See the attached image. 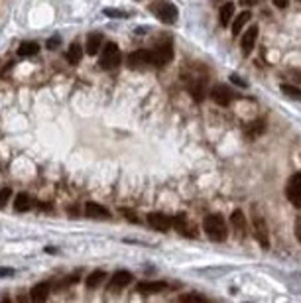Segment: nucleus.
Instances as JSON below:
<instances>
[{
    "label": "nucleus",
    "mask_w": 301,
    "mask_h": 303,
    "mask_svg": "<svg viewBox=\"0 0 301 303\" xmlns=\"http://www.w3.org/2000/svg\"><path fill=\"white\" fill-rule=\"evenodd\" d=\"M203 230H205V234H207L213 242H225V240H226V234H228L225 219H223L221 215H217V213L207 215V217L203 219Z\"/></svg>",
    "instance_id": "obj_1"
},
{
    "label": "nucleus",
    "mask_w": 301,
    "mask_h": 303,
    "mask_svg": "<svg viewBox=\"0 0 301 303\" xmlns=\"http://www.w3.org/2000/svg\"><path fill=\"white\" fill-rule=\"evenodd\" d=\"M120 50L114 42H106L104 48H102V53H100V59H99V67L110 71V69H116L120 65Z\"/></svg>",
    "instance_id": "obj_2"
},
{
    "label": "nucleus",
    "mask_w": 301,
    "mask_h": 303,
    "mask_svg": "<svg viewBox=\"0 0 301 303\" xmlns=\"http://www.w3.org/2000/svg\"><path fill=\"white\" fill-rule=\"evenodd\" d=\"M150 10L165 24H173L177 20V8L167 0H157L150 6Z\"/></svg>",
    "instance_id": "obj_3"
},
{
    "label": "nucleus",
    "mask_w": 301,
    "mask_h": 303,
    "mask_svg": "<svg viewBox=\"0 0 301 303\" xmlns=\"http://www.w3.org/2000/svg\"><path fill=\"white\" fill-rule=\"evenodd\" d=\"M150 51H151L153 65H157V67H163V65H167V63L173 59V46H171V40H165V42L155 44V48Z\"/></svg>",
    "instance_id": "obj_4"
},
{
    "label": "nucleus",
    "mask_w": 301,
    "mask_h": 303,
    "mask_svg": "<svg viewBox=\"0 0 301 303\" xmlns=\"http://www.w3.org/2000/svg\"><path fill=\"white\" fill-rule=\"evenodd\" d=\"M252 225H254V234H256V240L262 244V248H270V234H268V227H266V221L264 217L254 209V215H252Z\"/></svg>",
    "instance_id": "obj_5"
},
{
    "label": "nucleus",
    "mask_w": 301,
    "mask_h": 303,
    "mask_svg": "<svg viewBox=\"0 0 301 303\" xmlns=\"http://www.w3.org/2000/svg\"><path fill=\"white\" fill-rule=\"evenodd\" d=\"M171 227H175V230L187 238H195L197 236V227L185 217V215H177L175 219H171Z\"/></svg>",
    "instance_id": "obj_6"
},
{
    "label": "nucleus",
    "mask_w": 301,
    "mask_h": 303,
    "mask_svg": "<svg viewBox=\"0 0 301 303\" xmlns=\"http://www.w3.org/2000/svg\"><path fill=\"white\" fill-rule=\"evenodd\" d=\"M148 65H153L150 50H138L130 53V57H128V67L130 69H144Z\"/></svg>",
    "instance_id": "obj_7"
},
{
    "label": "nucleus",
    "mask_w": 301,
    "mask_h": 303,
    "mask_svg": "<svg viewBox=\"0 0 301 303\" xmlns=\"http://www.w3.org/2000/svg\"><path fill=\"white\" fill-rule=\"evenodd\" d=\"M286 195L296 207L301 209V173H296L290 177V181L286 185Z\"/></svg>",
    "instance_id": "obj_8"
},
{
    "label": "nucleus",
    "mask_w": 301,
    "mask_h": 303,
    "mask_svg": "<svg viewBox=\"0 0 301 303\" xmlns=\"http://www.w3.org/2000/svg\"><path fill=\"white\" fill-rule=\"evenodd\" d=\"M146 221H148V225L151 228L157 230V232H165V230L171 228V219L167 215H163V213H150L146 217Z\"/></svg>",
    "instance_id": "obj_9"
},
{
    "label": "nucleus",
    "mask_w": 301,
    "mask_h": 303,
    "mask_svg": "<svg viewBox=\"0 0 301 303\" xmlns=\"http://www.w3.org/2000/svg\"><path fill=\"white\" fill-rule=\"evenodd\" d=\"M211 99L217 102L219 106H228L232 101V93L226 85H217L211 89Z\"/></svg>",
    "instance_id": "obj_10"
},
{
    "label": "nucleus",
    "mask_w": 301,
    "mask_h": 303,
    "mask_svg": "<svg viewBox=\"0 0 301 303\" xmlns=\"http://www.w3.org/2000/svg\"><path fill=\"white\" fill-rule=\"evenodd\" d=\"M256 40H258V26H250L242 34V40H240V51H242V55H250L252 50H254Z\"/></svg>",
    "instance_id": "obj_11"
},
{
    "label": "nucleus",
    "mask_w": 301,
    "mask_h": 303,
    "mask_svg": "<svg viewBox=\"0 0 301 303\" xmlns=\"http://www.w3.org/2000/svg\"><path fill=\"white\" fill-rule=\"evenodd\" d=\"M132 274L130 272H126V270H118L114 276H112V280H110V284H108V288L114 292V290H122V288H126V286H130L132 284Z\"/></svg>",
    "instance_id": "obj_12"
},
{
    "label": "nucleus",
    "mask_w": 301,
    "mask_h": 303,
    "mask_svg": "<svg viewBox=\"0 0 301 303\" xmlns=\"http://www.w3.org/2000/svg\"><path fill=\"white\" fill-rule=\"evenodd\" d=\"M230 225H232V228H234V232H236L238 238L246 234V217H244V213H242L240 209L232 211V215H230Z\"/></svg>",
    "instance_id": "obj_13"
},
{
    "label": "nucleus",
    "mask_w": 301,
    "mask_h": 303,
    "mask_svg": "<svg viewBox=\"0 0 301 303\" xmlns=\"http://www.w3.org/2000/svg\"><path fill=\"white\" fill-rule=\"evenodd\" d=\"M50 284H46V282H42V284H36L34 288H32V292H30V298H32V302H38V303H44L48 302V298H50Z\"/></svg>",
    "instance_id": "obj_14"
},
{
    "label": "nucleus",
    "mask_w": 301,
    "mask_h": 303,
    "mask_svg": "<svg viewBox=\"0 0 301 303\" xmlns=\"http://www.w3.org/2000/svg\"><path fill=\"white\" fill-rule=\"evenodd\" d=\"M189 93H191V97H193L197 102H201L203 99H205V95H207V83H205V77L189 81Z\"/></svg>",
    "instance_id": "obj_15"
},
{
    "label": "nucleus",
    "mask_w": 301,
    "mask_h": 303,
    "mask_svg": "<svg viewBox=\"0 0 301 303\" xmlns=\"http://www.w3.org/2000/svg\"><path fill=\"white\" fill-rule=\"evenodd\" d=\"M85 215L91 219H110V211L99 203H87L85 205Z\"/></svg>",
    "instance_id": "obj_16"
},
{
    "label": "nucleus",
    "mask_w": 301,
    "mask_h": 303,
    "mask_svg": "<svg viewBox=\"0 0 301 303\" xmlns=\"http://www.w3.org/2000/svg\"><path fill=\"white\" fill-rule=\"evenodd\" d=\"M167 288V284L165 282H142V284H138V292L140 294H159V292H163Z\"/></svg>",
    "instance_id": "obj_17"
},
{
    "label": "nucleus",
    "mask_w": 301,
    "mask_h": 303,
    "mask_svg": "<svg viewBox=\"0 0 301 303\" xmlns=\"http://www.w3.org/2000/svg\"><path fill=\"white\" fill-rule=\"evenodd\" d=\"M232 14H234V4L232 2H225L219 10V20H221V26H228L230 20H232Z\"/></svg>",
    "instance_id": "obj_18"
},
{
    "label": "nucleus",
    "mask_w": 301,
    "mask_h": 303,
    "mask_svg": "<svg viewBox=\"0 0 301 303\" xmlns=\"http://www.w3.org/2000/svg\"><path fill=\"white\" fill-rule=\"evenodd\" d=\"M106 280V272H102V270H95V272H91L89 276H87V280H85V286L89 288V290H95V288H100V284Z\"/></svg>",
    "instance_id": "obj_19"
},
{
    "label": "nucleus",
    "mask_w": 301,
    "mask_h": 303,
    "mask_svg": "<svg viewBox=\"0 0 301 303\" xmlns=\"http://www.w3.org/2000/svg\"><path fill=\"white\" fill-rule=\"evenodd\" d=\"M250 18H252V14L248 12V10H244L242 14H238V16H236V20L232 22V34H234V36H240L242 28L248 24V20H250Z\"/></svg>",
    "instance_id": "obj_20"
},
{
    "label": "nucleus",
    "mask_w": 301,
    "mask_h": 303,
    "mask_svg": "<svg viewBox=\"0 0 301 303\" xmlns=\"http://www.w3.org/2000/svg\"><path fill=\"white\" fill-rule=\"evenodd\" d=\"M100 44H102V36H100V34H91V36L87 38L85 50H87L89 55H97L100 51Z\"/></svg>",
    "instance_id": "obj_21"
},
{
    "label": "nucleus",
    "mask_w": 301,
    "mask_h": 303,
    "mask_svg": "<svg viewBox=\"0 0 301 303\" xmlns=\"http://www.w3.org/2000/svg\"><path fill=\"white\" fill-rule=\"evenodd\" d=\"M30 207H32V199H30L28 193H18V195H16V199H14V209H16L18 213H26V211H30Z\"/></svg>",
    "instance_id": "obj_22"
},
{
    "label": "nucleus",
    "mask_w": 301,
    "mask_h": 303,
    "mask_svg": "<svg viewBox=\"0 0 301 303\" xmlns=\"http://www.w3.org/2000/svg\"><path fill=\"white\" fill-rule=\"evenodd\" d=\"M40 51V46L36 44V42H22L20 46H18V55L20 57H32V55H36Z\"/></svg>",
    "instance_id": "obj_23"
},
{
    "label": "nucleus",
    "mask_w": 301,
    "mask_h": 303,
    "mask_svg": "<svg viewBox=\"0 0 301 303\" xmlns=\"http://www.w3.org/2000/svg\"><path fill=\"white\" fill-rule=\"evenodd\" d=\"M65 57H67V61H69L71 65H77V63L81 61V57H83V48H81L79 44H71Z\"/></svg>",
    "instance_id": "obj_24"
},
{
    "label": "nucleus",
    "mask_w": 301,
    "mask_h": 303,
    "mask_svg": "<svg viewBox=\"0 0 301 303\" xmlns=\"http://www.w3.org/2000/svg\"><path fill=\"white\" fill-rule=\"evenodd\" d=\"M282 93L286 95V97H290V99H294V101H301V89L300 87H296V85H288V83H282Z\"/></svg>",
    "instance_id": "obj_25"
},
{
    "label": "nucleus",
    "mask_w": 301,
    "mask_h": 303,
    "mask_svg": "<svg viewBox=\"0 0 301 303\" xmlns=\"http://www.w3.org/2000/svg\"><path fill=\"white\" fill-rule=\"evenodd\" d=\"M264 126H266V124H264V120H260V122H252L250 126H248V132H246V134H248V138L260 136V134L264 132Z\"/></svg>",
    "instance_id": "obj_26"
},
{
    "label": "nucleus",
    "mask_w": 301,
    "mask_h": 303,
    "mask_svg": "<svg viewBox=\"0 0 301 303\" xmlns=\"http://www.w3.org/2000/svg\"><path fill=\"white\" fill-rule=\"evenodd\" d=\"M10 197H12V189H10V187H2V189H0V209H4V207L8 205Z\"/></svg>",
    "instance_id": "obj_27"
},
{
    "label": "nucleus",
    "mask_w": 301,
    "mask_h": 303,
    "mask_svg": "<svg viewBox=\"0 0 301 303\" xmlns=\"http://www.w3.org/2000/svg\"><path fill=\"white\" fill-rule=\"evenodd\" d=\"M104 16H108V18H128L126 12L116 10V8H104Z\"/></svg>",
    "instance_id": "obj_28"
},
{
    "label": "nucleus",
    "mask_w": 301,
    "mask_h": 303,
    "mask_svg": "<svg viewBox=\"0 0 301 303\" xmlns=\"http://www.w3.org/2000/svg\"><path fill=\"white\" fill-rule=\"evenodd\" d=\"M179 302H201V303H205V302H207V298H203V296H199V294H185V296H181V298H179Z\"/></svg>",
    "instance_id": "obj_29"
},
{
    "label": "nucleus",
    "mask_w": 301,
    "mask_h": 303,
    "mask_svg": "<svg viewBox=\"0 0 301 303\" xmlns=\"http://www.w3.org/2000/svg\"><path fill=\"white\" fill-rule=\"evenodd\" d=\"M12 276H14V270H12V268L0 266V278H12Z\"/></svg>",
    "instance_id": "obj_30"
},
{
    "label": "nucleus",
    "mask_w": 301,
    "mask_h": 303,
    "mask_svg": "<svg viewBox=\"0 0 301 303\" xmlns=\"http://www.w3.org/2000/svg\"><path fill=\"white\" fill-rule=\"evenodd\" d=\"M296 236H298V240H300L301 244V213L298 215V219H296Z\"/></svg>",
    "instance_id": "obj_31"
},
{
    "label": "nucleus",
    "mask_w": 301,
    "mask_h": 303,
    "mask_svg": "<svg viewBox=\"0 0 301 303\" xmlns=\"http://www.w3.org/2000/svg\"><path fill=\"white\" fill-rule=\"evenodd\" d=\"M230 81H232L234 85H238V87H246V81H244V79H240L238 75H230Z\"/></svg>",
    "instance_id": "obj_32"
},
{
    "label": "nucleus",
    "mask_w": 301,
    "mask_h": 303,
    "mask_svg": "<svg viewBox=\"0 0 301 303\" xmlns=\"http://www.w3.org/2000/svg\"><path fill=\"white\" fill-rule=\"evenodd\" d=\"M59 44H61V40H59V38H51L50 42H48V48H50V50H53V48H57Z\"/></svg>",
    "instance_id": "obj_33"
},
{
    "label": "nucleus",
    "mask_w": 301,
    "mask_h": 303,
    "mask_svg": "<svg viewBox=\"0 0 301 303\" xmlns=\"http://www.w3.org/2000/svg\"><path fill=\"white\" fill-rule=\"evenodd\" d=\"M274 4H276L278 8H288V6H290V0H274Z\"/></svg>",
    "instance_id": "obj_34"
},
{
    "label": "nucleus",
    "mask_w": 301,
    "mask_h": 303,
    "mask_svg": "<svg viewBox=\"0 0 301 303\" xmlns=\"http://www.w3.org/2000/svg\"><path fill=\"white\" fill-rule=\"evenodd\" d=\"M290 75H292V77H294V79H296L298 83H301V71H292Z\"/></svg>",
    "instance_id": "obj_35"
},
{
    "label": "nucleus",
    "mask_w": 301,
    "mask_h": 303,
    "mask_svg": "<svg viewBox=\"0 0 301 303\" xmlns=\"http://www.w3.org/2000/svg\"><path fill=\"white\" fill-rule=\"evenodd\" d=\"M124 215H126V217L130 219V221H138V217H136L134 213H128V211H124Z\"/></svg>",
    "instance_id": "obj_36"
},
{
    "label": "nucleus",
    "mask_w": 301,
    "mask_h": 303,
    "mask_svg": "<svg viewBox=\"0 0 301 303\" xmlns=\"http://www.w3.org/2000/svg\"><path fill=\"white\" fill-rule=\"evenodd\" d=\"M242 2H244V4H248V6H252V4H254V0H242Z\"/></svg>",
    "instance_id": "obj_37"
},
{
    "label": "nucleus",
    "mask_w": 301,
    "mask_h": 303,
    "mask_svg": "<svg viewBox=\"0 0 301 303\" xmlns=\"http://www.w3.org/2000/svg\"><path fill=\"white\" fill-rule=\"evenodd\" d=\"M298 2H301V0H298Z\"/></svg>",
    "instance_id": "obj_38"
}]
</instances>
